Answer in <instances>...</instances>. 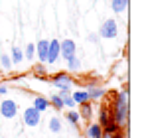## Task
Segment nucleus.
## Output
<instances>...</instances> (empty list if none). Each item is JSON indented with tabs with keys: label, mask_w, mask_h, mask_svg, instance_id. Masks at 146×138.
Returning a JSON list of instances; mask_svg holds the SVG:
<instances>
[{
	"label": "nucleus",
	"mask_w": 146,
	"mask_h": 138,
	"mask_svg": "<svg viewBox=\"0 0 146 138\" xmlns=\"http://www.w3.org/2000/svg\"><path fill=\"white\" fill-rule=\"evenodd\" d=\"M109 122H113L111 111H109V109H101V113H99V124H101V128H105Z\"/></svg>",
	"instance_id": "12"
},
{
	"label": "nucleus",
	"mask_w": 146,
	"mask_h": 138,
	"mask_svg": "<svg viewBox=\"0 0 146 138\" xmlns=\"http://www.w3.org/2000/svg\"><path fill=\"white\" fill-rule=\"evenodd\" d=\"M111 8H113L115 14H122V12H126V8H128V0H113V2H111Z\"/></svg>",
	"instance_id": "11"
},
{
	"label": "nucleus",
	"mask_w": 146,
	"mask_h": 138,
	"mask_svg": "<svg viewBox=\"0 0 146 138\" xmlns=\"http://www.w3.org/2000/svg\"><path fill=\"white\" fill-rule=\"evenodd\" d=\"M59 57V40H49V46H48V59L46 63H55Z\"/></svg>",
	"instance_id": "7"
},
{
	"label": "nucleus",
	"mask_w": 146,
	"mask_h": 138,
	"mask_svg": "<svg viewBox=\"0 0 146 138\" xmlns=\"http://www.w3.org/2000/svg\"><path fill=\"white\" fill-rule=\"evenodd\" d=\"M117 34H119V26H117V20H113V18H107L105 22L101 24V28H99V38H103V40H113V38H117Z\"/></svg>",
	"instance_id": "2"
},
{
	"label": "nucleus",
	"mask_w": 146,
	"mask_h": 138,
	"mask_svg": "<svg viewBox=\"0 0 146 138\" xmlns=\"http://www.w3.org/2000/svg\"><path fill=\"white\" fill-rule=\"evenodd\" d=\"M36 75H38V77H46V69L44 67H36Z\"/></svg>",
	"instance_id": "26"
},
{
	"label": "nucleus",
	"mask_w": 146,
	"mask_h": 138,
	"mask_svg": "<svg viewBox=\"0 0 146 138\" xmlns=\"http://www.w3.org/2000/svg\"><path fill=\"white\" fill-rule=\"evenodd\" d=\"M111 116L119 126H126V122H128V89L126 87L115 97V109Z\"/></svg>",
	"instance_id": "1"
},
{
	"label": "nucleus",
	"mask_w": 146,
	"mask_h": 138,
	"mask_svg": "<svg viewBox=\"0 0 146 138\" xmlns=\"http://www.w3.org/2000/svg\"><path fill=\"white\" fill-rule=\"evenodd\" d=\"M79 107H81V109H79L77 113H79L81 118H91V116H93V107H91V103H89V101H87V103H83V105H79Z\"/></svg>",
	"instance_id": "13"
},
{
	"label": "nucleus",
	"mask_w": 146,
	"mask_h": 138,
	"mask_svg": "<svg viewBox=\"0 0 146 138\" xmlns=\"http://www.w3.org/2000/svg\"><path fill=\"white\" fill-rule=\"evenodd\" d=\"M119 130H121V126H119L115 120H113V122H109V124L103 128V132H107V134H115V132H119Z\"/></svg>",
	"instance_id": "22"
},
{
	"label": "nucleus",
	"mask_w": 146,
	"mask_h": 138,
	"mask_svg": "<svg viewBox=\"0 0 146 138\" xmlns=\"http://www.w3.org/2000/svg\"><path fill=\"white\" fill-rule=\"evenodd\" d=\"M6 91H8V87H4V85H0V95H4Z\"/></svg>",
	"instance_id": "28"
},
{
	"label": "nucleus",
	"mask_w": 146,
	"mask_h": 138,
	"mask_svg": "<svg viewBox=\"0 0 146 138\" xmlns=\"http://www.w3.org/2000/svg\"><path fill=\"white\" fill-rule=\"evenodd\" d=\"M49 107L61 111V109H63V99H61L59 95H51V97H49Z\"/></svg>",
	"instance_id": "19"
},
{
	"label": "nucleus",
	"mask_w": 146,
	"mask_h": 138,
	"mask_svg": "<svg viewBox=\"0 0 146 138\" xmlns=\"http://www.w3.org/2000/svg\"><path fill=\"white\" fill-rule=\"evenodd\" d=\"M48 46H49V40H40L36 44V57L42 63H46V59H48Z\"/></svg>",
	"instance_id": "8"
},
{
	"label": "nucleus",
	"mask_w": 146,
	"mask_h": 138,
	"mask_svg": "<svg viewBox=\"0 0 146 138\" xmlns=\"http://www.w3.org/2000/svg\"><path fill=\"white\" fill-rule=\"evenodd\" d=\"M40 120H42V113L36 111L34 107H28L24 111V124L26 126H38Z\"/></svg>",
	"instance_id": "6"
},
{
	"label": "nucleus",
	"mask_w": 146,
	"mask_h": 138,
	"mask_svg": "<svg viewBox=\"0 0 146 138\" xmlns=\"http://www.w3.org/2000/svg\"><path fill=\"white\" fill-rule=\"evenodd\" d=\"M0 83H2V75H0Z\"/></svg>",
	"instance_id": "30"
},
{
	"label": "nucleus",
	"mask_w": 146,
	"mask_h": 138,
	"mask_svg": "<svg viewBox=\"0 0 146 138\" xmlns=\"http://www.w3.org/2000/svg\"><path fill=\"white\" fill-rule=\"evenodd\" d=\"M67 69L73 71V73H75V71H79V69H81V59H79L77 55L69 57V59H67Z\"/></svg>",
	"instance_id": "17"
},
{
	"label": "nucleus",
	"mask_w": 146,
	"mask_h": 138,
	"mask_svg": "<svg viewBox=\"0 0 146 138\" xmlns=\"http://www.w3.org/2000/svg\"><path fill=\"white\" fill-rule=\"evenodd\" d=\"M49 130L55 132V134L61 132V120H59V116H51L49 118Z\"/></svg>",
	"instance_id": "18"
},
{
	"label": "nucleus",
	"mask_w": 146,
	"mask_h": 138,
	"mask_svg": "<svg viewBox=\"0 0 146 138\" xmlns=\"http://www.w3.org/2000/svg\"><path fill=\"white\" fill-rule=\"evenodd\" d=\"M111 138H124V134H122L121 130H119V132H115V134H111Z\"/></svg>",
	"instance_id": "27"
},
{
	"label": "nucleus",
	"mask_w": 146,
	"mask_h": 138,
	"mask_svg": "<svg viewBox=\"0 0 146 138\" xmlns=\"http://www.w3.org/2000/svg\"><path fill=\"white\" fill-rule=\"evenodd\" d=\"M75 51H77V46H75V42H73V40L67 38V40H61V42H59V55H61L65 61H67L69 57L75 55Z\"/></svg>",
	"instance_id": "4"
},
{
	"label": "nucleus",
	"mask_w": 146,
	"mask_h": 138,
	"mask_svg": "<svg viewBox=\"0 0 146 138\" xmlns=\"http://www.w3.org/2000/svg\"><path fill=\"white\" fill-rule=\"evenodd\" d=\"M32 107H34L36 111H40V113H44V111H48V109H49V99L42 97V95H38V97H34Z\"/></svg>",
	"instance_id": "9"
},
{
	"label": "nucleus",
	"mask_w": 146,
	"mask_h": 138,
	"mask_svg": "<svg viewBox=\"0 0 146 138\" xmlns=\"http://www.w3.org/2000/svg\"><path fill=\"white\" fill-rule=\"evenodd\" d=\"M101 138H111V134H107V132H103V134H101Z\"/></svg>",
	"instance_id": "29"
},
{
	"label": "nucleus",
	"mask_w": 146,
	"mask_h": 138,
	"mask_svg": "<svg viewBox=\"0 0 146 138\" xmlns=\"http://www.w3.org/2000/svg\"><path fill=\"white\" fill-rule=\"evenodd\" d=\"M87 40H89L91 44H99V36H97V34H89V38H87Z\"/></svg>",
	"instance_id": "25"
},
{
	"label": "nucleus",
	"mask_w": 146,
	"mask_h": 138,
	"mask_svg": "<svg viewBox=\"0 0 146 138\" xmlns=\"http://www.w3.org/2000/svg\"><path fill=\"white\" fill-rule=\"evenodd\" d=\"M87 95H89V101L93 99V101H97L101 99L103 95H105V89H101V87H95V85H89V89H87Z\"/></svg>",
	"instance_id": "14"
},
{
	"label": "nucleus",
	"mask_w": 146,
	"mask_h": 138,
	"mask_svg": "<svg viewBox=\"0 0 146 138\" xmlns=\"http://www.w3.org/2000/svg\"><path fill=\"white\" fill-rule=\"evenodd\" d=\"M71 99L75 101V105H83L89 101V95H87V91H75L71 93Z\"/></svg>",
	"instance_id": "16"
},
{
	"label": "nucleus",
	"mask_w": 146,
	"mask_h": 138,
	"mask_svg": "<svg viewBox=\"0 0 146 138\" xmlns=\"http://www.w3.org/2000/svg\"><path fill=\"white\" fill-rule=\"evenodd\" d=\"M63 99V107H67V109H75V101L71 99V95H65V97H61Z\"/></svg>",
	"instance_id": "24"
},
{
	"label": "nucleus",
	"mask_w": 146,
	"mask_h": 138,
	"mask_svg": "<svg viewBox=\"0 0 146 138\" xmlns=\"http://www.w3.org/2000/svg\"><path fill=\"white\" fill-rule=\"evenodd\" d=\"M22 59H24V51H22V49H20L18 46H14V47H12V55H10V61L18 65V63H22Z\"/></svg>",
	"instance_id": "15"
},
{
	"label": "nucleus",
	"mask_w": 146,
	"mask_h": 138,
	"mask_svg": "<svg viewBox=\"0 0 146 138\" xmlns=\"http://www.w3.org/2000/svg\"><path fill=\"white\" fill-rule=\"evenodd\" d=\"M24 57L30 61V59H34L36 57V44H28L24 49Z\"/></svg>",
	"instance_id": "21"
},
{
	"label": "nucleus",
	"mask_w": 146,
	"mask_h": 138,
	"mask_svg": "<svg viewBox=\"0 0 146 138\" xmlns=\"http://www.w3.org/2000/svg\"><path fill=\"white\" fill-rule=\"evenodd\" d=\"M65 118H67V122L73 124V126H77V124H79V120H81V116H79V113H77L75 109H71V111L65 115Z\"/></svg>",
	"instance_id": "20"
},
{
	"label": "nucleus",
	"mask_w": 146,
	"mask_h": 138,
	"mask_svg": "<svg viewBox=\"0 0 146 138\" xmlns=\"http://www.w3.org/2000/svg\"><path fill=\"white\" fill-rule=\"evenodd\" d=\"M51 85H55L59 91H71V85H73V79L69 73H55L51 77Z\"/></svg>",
	"instance_id": "3"
},
{
	"label": "nucleus",
	"mask_w": 146,
	"mask_h": 138,
	"mask_svg": "<svg viewBox=\"0 0 146 138\" xmlns=\"http://www.w3.org/2000/svg\"><path fill=\"white\" fill-rule=\"evenodd\" d=\"M0 115L4 116V118H14V116L18 115V105H16V101H12V99L2 101V103H0Z\"/></svg>",
	"instance_id": "5"
},
{
	"label": "nucleus",
	"mask_w": 146,
	"mask_h": 138,
	"mask_svg": "<svg viewBox=\"0 0 146 138\" xmlns=\"http://www.w3.org/2000/svg\"><path fill=\"white\" fill-rule=\"evenodd\" d=\"M0 63H2V67H4V69H10V67H12L10 55H8V53H2V55H0Z\"/></svg>",
	"instance_id": "23"
},
{
	"label": "nucleus",
	"mask_w": 146,
	"mask_h": 138,
	"mask_svg": "<svg viewBox=\"0 0 146 138\" xmlns=\"http://www.w3.org/2000/svg\"><path fill=\"white\" fill-rule=\"evenodd\" d=\"M101 134H103V128H101L99 122H91V124L85 128V136L87 138H101Z\"/></svg>",
	"instance_id": "10"
}]
</instances>
